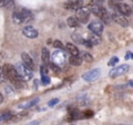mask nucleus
<instances>
[{
	"label": "nucleus",
	"instance_id": "27",
	"mask_svg": "<svg viewBox=\"0 0 133 125\" xmlns=\"http://www.w3.org/2000/svg\"><path fill=\"white\" fill-rule=\"evenodd\" d=\"M82 115H83V118H84V117L90 118V117H92V115H94V111H92V110H85L84 112H82Z\"/></svg>",
	"mask_w": 133,
	"mask_h": 125
},
{
	"label": "nucleus",
	"instance_id": "23",
	"mask_svg": "<svg viewBox=\"0 0 133 125\" xmlns=\"http://www.w3.org/2000/svg\"><path fill=\"white\" fill-rule=\"evenodd\" d=\"M41 82L43 85H48L50 83V77L48 75H44V74H41Z\"/></svg>",
	"mask_w": 133,
	"mask_h": 125
},
{
	"label": "nucleus",
	"instance_id": "13",
	"mask_svg": "<svg viewBox=\"0 0 133 125\" xmlns=\"http://www.w3.org/2000/svg\"><path fill=\"white\" fill-rule=\"evenodd\" d=\"M22 34L28 39H36L39 36V30L33 26H26L22 29Z\"/></svg>",
	"mask_w": 133,
	"mask_h": 125
},
{
	"label": "nucleus",
	"instance_id": "7",
	"mask_svg": "<svg viewBox=\"0 0 133 125\" xmlns=\"http://www.w3.org/2000/svg\"><path fill=\"white\" fill-rule=\"evenodd\" d=\"M130 69V65L129 64H123V65H119V67H113L112 69L110 70L109 73V76L111 78H116V77H119V76H123L125 75Z\"/></svg>",
	"mask_w": 133,
	"mask_h": 125
},
{
	"label": "nucleus",
	"instance_id": "18",
	"mask_svg": "<svg viewBox=\"0 0 133 125\" xmlns=\"http://www.w3.org/2000/svg\"><path fill=\"white\" fill-rule=\"evenodd\" d=\"M88 41H89V43L91 44V46H96V44H99L102 42V39H101V36L99 35H97V34H94L92 33L91 35H90L89 37H88Z\"/></svg>",
	"mask_w": 133,
	"mask_h": 125
},
{
	"label": "nucleus",
	"instance_id": "2",
	"mask_svg": "<svg viewBox=\"0 0 133 125\" xmlns=\"http://www.w3.org/2000/svg\"><path fill=\"white\" fill-rule=\"evenodd\" d=\"M89 8H90V12H91L94 15H96L97 18L101 19L103 22L110 23V21H111L110 14H109V12L106 11L105 7L102 6V4H95V2H94V4H92Z\"/></svg>",
	"mask_w": 133,
	"mask_h": 125
},
{
	"label": "nucleus",
	"instance_id": "1",
	"mask_svg": "<svg viewBox=\"0 0 133 125\" xmlns=\"http://www.w3.org/2000/svg\"><path fill=\"white\" fill-rule=\"evenodd\" d=\"M12 16H13V21L16 25L27 23L34 19V15H33L32 12L27 8H23V7H18V8H15Z\"/></svg>",
	"mask_w": 133,
	"mask_h": 125
},
{
	"label": "nucleus",
	"instance_id": "34",
	"mask_svg": "<svg viewBox=\"0 0 133 125\" xmlns=\"http://www.w3.org/2000/svg\"><path fill=\"white\" fill-rule=\"evenodd\" d=\"M131 56H132V54H131V53H127V54H126V60H129V58L131 57Z\"/></svg>",
	"mask_w": 133,
	"mask_h": 125
},
{
	"label": "nucleus",
	"instance_id": "8",
	"mask_svg": "<svg viewBox=\"0 0 133 125\" xmlns=\"http://www.w3.org/2000/svg\"><path fill=\"white\" fill-rule=\"evenodd\" d=\"M101 74H102L101 69L96 68V69H91V70L85 71L84 74L82 75V78L87 82H94V81H96V80H98L99 77H101Z\"/></svg>",
	"mask_w": 133,
	"mask_h": 125
},
{
	"label": "nucleus",
	"instance_id": "10",
	"mask_svg": "<svg viewBox=\"0 0 133 125\" xmlns=\"http://www.w3.org/2000/svg\"><path fill=\"white\" fill-rule=\"evenodd\" d=\"M115 8L117 9L118 13L123 14L124 16H130L132 14V7L129 4H125V2H118L115 4Z\"/></svg>",
	"mask_w": 133,
	"mask_h": 125
},
{
	"label": "nucleus",
	"instance_id": "24",
	"mask_svg": "<svg viewBox=\"0 0 133 125\" xmlns=\"http://www.w3.org/2000/svg\"><path fill=\"white\" fill-rule=\"evenodd\" d=\"M118 62H119V58H118L117 56H113V57L109 61V65H110V67H115Z\"/></svg>",
	"mask_w": 133,
	"mask_h": 125
},
{
	"label": "nucleus",
	"instance_id": "14",
	"mask_svg": "<svg viewBox=\"0 0 133 125\" xmlns=\"http://www.w3.org/2000/svg\"><path fill=\"white\" fill-rule=\"evenodd\" d=\"M21 58H22V63L26 65V67H28L29 69H32V70L35 69V62H34V60L32 58V56H30L28 53H26V51L21 53Z\"/></svg>",
	"mask_w": 133,
	"mask_h": 125
},
{
	"label": "nucleus",
	"instance_id": "28",
	"mask_svg": "<svg viewBox=\"0 0 133 125\" xmlns=\"http://www.w3.org/2000/svg\"><path fill=\"white\" fill-rule=\"evenodd\" d=\"M54 47H55L56 49H63V44L60 40H55V41H54Z\"/></svg>",
	"mask_w": 133,
	"mask_h": 125
},
{
	"label": "nucleus",
	"instance_id": "20",
	"mask_svg": "<svg viewBox=\"0 0 133 125\" xmlns=\"http://www.w3.org/2000/svg\"><path fill=\"white\" fill-rule=\"evenodd\" d=\"M82 58H81L79 55H76V56H71L69 57V62H70V64L75 65V67H77V65H81L82 64Z\"/></svg>",
	"mask_w": 133,
	"mask_h": 125
},
{
	"label": "nucleus",
	"instance_id": "31",
	"mask_svg": "<svg viewBox=\"0 0 133 125\" xmlns=\"http://www.w3.org/2000/svg\"><path fill=\"white\" fill-rule=\"evenodd\" d=\"M91 1H94L95 4H103L105 0H91Z\"/></svg>",
	"mask_w": 133,
	"mask_h": 125
},
{
	"label": "nucleus",
	"instance_id": "3",
	"mask_svg": "<svg viewBox=\"0 0 133 125\" xmlns=\"http://www.w3.org/2000/svg\"><path fill=\"white\" fill-rule=\"evenodd\" d=\"M1 69H2V75H4V77H6V78L8 80V81H11L12 83L16 82L18 80H21L20 77H19L14 65L9 64V63H5V64L2 65Z\"/></svg>",
	"mask_w": 133,
	"mask_h": 125
},
{
	"label": "nucleus",
	"instance_id": "6",
	"mask_svg": "<svg viewBox=\"0 0 133 125\" xmlns=\"http://www.w3.org/2000/svg\"><path fill=\"white\" fill-rule=\"evenodd\" d=\"M76 12V19L79 21V23H87L90 19L91 12H90L89 7H81L79 9H77Z\"/></svg>",
	"mask_w": 133,
	"mask_h": 125
},
{
	"label": "nucleus",
	"instance_id": "33",
	"mask_svg": "<svg viewBox=\"0 0 133 125\" xmlns=\"http://www.w3.org/2000/svg\"><path fill=\"white\" fill-rule=\"evenodd\" d=\"M2 102H4V96H2V94L0 93V104H1Z\"/></svg>",
	"mask_w": 133,
	"mask_h": 125
},
{
	"label": "nucleus",
	"instance_id": "35",
	"mask_svg": "<svg viewBox=\"0 0 133 125\" xmlns=\"http://www.w3.org/2000/svg\"><path fill=\"white\" fill-rule=\"evenodd\" d=\"M117 125H124V124H117Z\"/></svg>",
	"mask_w": 133,
	"mask_h": 125
},
{
	"label": "nucleus",
	"instance_id": "25",
	"mask_svg": "<svg viewBox=\"0 0 133 125\" xmlns=\"http://www.w3.org/2000/svg\"><path fill=\"white\" fill-rule=\"evenodd\" d=\"M5 91H6V94L8 96H11V97H13V96H14V90L12 89V87H9V85L5 87Z\"/></svg>",
	"mask_w": 133,
	"mask_h": 125
},
{
	"label": "nucleus",
	"instance_id": "16",
	"mask_svg": "<svg viewBox=\"0 0 133 125\" xmlns=\"http://www.w3.org/2000/svg\"><path fill=\"white\" fill-rule=\"evenodd\" d=\"M65 50L68 51V54L71 55V56L79 55V49H78L74 43H66L65 44Z\"/></svg>",
	"mask_w": 133,
	"mask_h": 125
},
{
	"label": "nucleus",
	"instance_id": "19",
	"mask_svg": "<svg viewBox=\"0 0 133 125\" xmlns=\"http://www.w3.org/2000/svg\"><path fill=\"white\" fill-rule=\"evenodd\" d=\"M66 23H68V26L69 27H71V28H77V27H79V21L76 19V16H69L68 19H66Z\"/></svg>",
	"mask_w": 133,
	"mask_h": 125
},
{
	"label": "nucleus",
	"instance_id": "26",
	"mask_svg": "<svg viewBox=\"0 0 133 125\" xmlns=\"http://www.w3.org/2000/svg\"><path fill=\"white\" fill-rule=\"evenodd\" d=\"M13 2V0H0V7H7Z\"/></svg>",
	"mask_w": 133,
	"mask_h": 125
},
{
	"label": "nucleus",
	"instance_id": "36",
	"mask_svg": "<svg viewBox=\"0 0 133 125\" xmlns=\"http://www.w3.org/2000/svg\"><path fill=\"white\" fill-rule=\"evenodd\" d=\"M58 125H63V124H58Z\"/></svg>",
	"mask_w": 133,
	"mask_h": 125
},
{
	"label": "nucleus",
	"instance_id": "29",
	"mask_svg": "<svg viewBox=\"0 0 133 125\" xmlns=\"http://www.w3.org/2000/svg\"><path fill=\"white\" fill-rule=\"evenodd\" d=\"M57 103H58V98H53V100H50L48 102V107L49 108H53V107H55Z\"/></svg>",
	"mask_w": 133,
	"mask_h": 125
},
{
	"label": "nucleus",
	"instance_id": "9",
	"mask_svg": "<svg viewBox=\"0 0 133 125\" xmlns=\"http://www.w3.org/2000/svg\"><path fill=\"white\" fill-rule=\"evenodd\" d=\"M88 28H89V30L91 33H94V34L101 35L104 30V23L102 22V21L95 20V21H91V22L88 25Z\"/></svg>",
	"mask_w": 133,
	"mask_h": 125
},
{
	"label": "nucleus",
	"instance_id": "5",
	"mask_svg": "<svg viewBox=\"0 0 133 125\" xmlns=\"http://www.w3.org/2000/svg\"><path fill=\"white\" fill-rule=\"evenodd\" d=\"M16 73H18L19 77H20L22 81H29V80L33 78V70L29 69L28 67H26L23 63H18L15 65Z\"/></svg>",
	"mask_w": 133,
	"mask_h": 125
},
{
	"label": "nucleus",
	"instance_id": "11",
	"mask_svg": "<svg viewBox=\"0 0 133 125\" xmlns=\"http://www.w3.org/2000/svg\"><path fill=\"white\" fill-rule=\"evenodd\" d=\"M110 18H112V20L115 21L116 23H118L119 26H122V27H129V25H130L126 16H124L123 14L118 13V12H113Z\"/></svg>",
	"mask_w": 133,
	"mask_h": 125
},
{
	"label": "nucleus",
	"instance_id": "22",
	"mask_svg": "<svg viewBox=\"0 0 133 125\" xmlns=\"http://www.w3.org/2000/svg\"><path fill=\"white\" fill-rule=\"evenodd\" d=\"M79 56L82 60L87 61V62H92L94 61V57H92V55L90 53H87V51H83V53H79Z\"/></svg>",
	"mask_w": 133,
	"mask_h": 125
},
{
	"label": "nucleus",
	"instance_id": "4",
	"mask_svg": "<svg viewBox=\"0 0 133 125\" xmlns=\"http://www.w3.org/2000/svg\"><path fill=\"white\" fill-rule=\"evenodd\" d=\"M50 62L57 67H63L66 63V54L63 49H56L50 55Z\"/></svg>",
	"mask_w": 133,
	"mask_h": 125
},
{
	"label": "nucleus",
	"instance_id": "21",
	"mask_svg": "<svg viewBox=\"0 0 133 125\" xmlns=\"http://www.w3.org/2000/svg\"><path fill=\"white\" fill-rule=\"evenodd\" d=\"M12 118H13V114H12V112H9V111H7V112H5V114L0 115V123L8 122V121H11Z\"/></svg>",
	"mask_w": 133,
	"mask_h": 125
},
{
	"label": "nucleus",
	"instance_id": "30",
	"mask_svg": "<svg viewBox=\"0 0 133 125\" xmlns=\"http://www.w3.org/2000/svg\"><path fill=\"white\" fill-rule=\"evenodd\" d=\"M39 124H40L39 121H33V122H30V123H28V124H26V125H39Z\"/></svg>",
	"mask_w": 133,
	"mask_h": 125
},
{
	"label": "nucleus",
	"instance_id": "17",
	"mask_svg": "<svg viewBox=\"0 0 133 125\" xmlns=\"http://www.w3.org/2000/svg\"><path fill=\"white\" fill-rule=\"evenodd\" d=\"M41 58H42V63L43 64L49 65V62H50V53H49V50L46 47H43L41 50Z\"/></svg>",
	"mask_w": 133,
	"mask_h": 125
},
{
	"label": "nucleus",
	"instance_id": "32",
	"mask_svg": "<svg viewBox=\"0 0 133 125\" xmlns=\"http://www.w3.org/2000/svg\"><path fill=\"white\" fill-rule=\"evenodd\" d=\"M2 77H4V75H2V69H1V68H0V82H1L2 80H4V78H2Z\"/></svg>",
	"mask_w": 133,
	"mask_h": 125
},
{
	"label": "nucleus",
	"instance_id": "15",
	"mask_svg": "<svg viewBox=\"0 0 133 125\" xmlns=\"http://www.w3.org/2000/svg\"><path fill=\"white\" fill-rule=\"evenodd\" d=\"M39 102H40V98L35 97V98H33V100L28 101V102H26V103H21V104H19L18 108L21 109V110H27V109H29V108L34 107V105H36Z\"/></svg>",
	"mask_w": 133,
	"mask_h": 125
},
{
	"label": "nucleus",
	"instance_id": "12",
	"mask_svg": "<svg viewBox=\"0 0 133 125\" xmlns=\"http://www.w3.org/2000/svg\"><path fill=\"white\" fill-rule=\"evenodd\" d=\"M63 7L68 11H77L83 7V0H66L63 4Z\"/></svg>",
	"mask_w": 133,
	"mask_h": 125
}]
</instances>
